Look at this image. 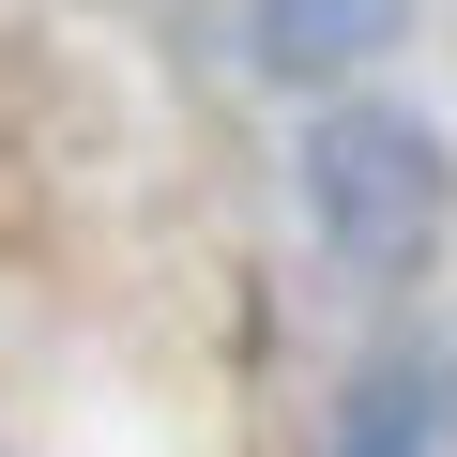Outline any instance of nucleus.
<instances>
[{"label":"nucleus","instance_id":"1","mask_svg":"<svg viewBox=\"0 0 457 457\" xmlns=\"http://www.w3.org/2000/svg\"><path fill=\"white\" fill-rule=\"evenodd\" d=\"M305 213H320V245L351 275H396L427 260V228H442V137L411 107H320L305 137Z\"/></svg>","mask_w":457,"mask_h":457},{"label":"nucleus","instance_id":"2","mask_svg":"<svg viewBox=\"0 0 457 457\" xmlns=\"http://www.w3.org/2000/svg\"><path fill=\"white\" fill-rule=\"evenodd\" d=\"M396 16H411V0H260V62L305 92V77L381 62V46H396Z\"/></svg>","mask_w":457,"mask_h":457},{"label":"nucleus","instance_id":"3","mask_svg":"<svg viewBox=\"0 0 457 457\" xmlns=\"http://www.w3.org/2000/svg\"><path fill=\"white\" fill-rule=\"evenodd\" d=\"M427 427H442L427 366H381V381H351V427H336V457H427Z\"/></svg>","mask_w":457,"mask_h":457}]
</instances>
